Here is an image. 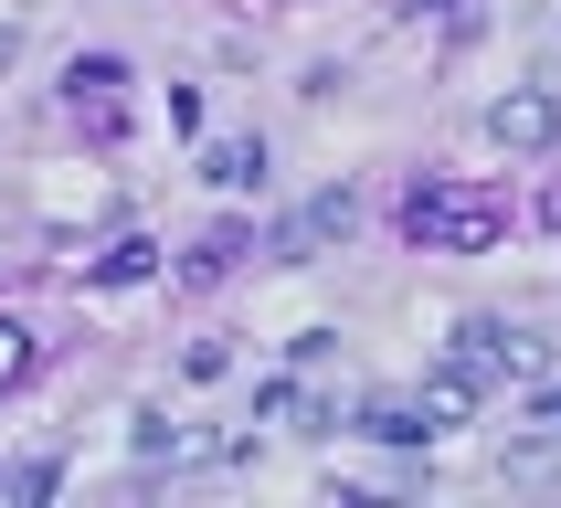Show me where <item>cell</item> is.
Masks as SVG:
<instances>
[{
    "label": "cell",
    "mask_w": 561,
    "mask_h": 508,
    "mask_svg": "<svg viewBox=\"0 0 561 508\" xmlns=\"http://www.w3.org/2000/svg\"><path fill=\"white\" fill-rule=\"evenodd\" d=\"M403 233L424 254H488L508 233V201H499V190H413V201H403Z\"/></svg>",
    "instance_id": "cell-1"
},
{
    "label": "cell",
    "mask_w": 561,
    "mask_h": 508,
    "mask_svg": "<svg viewBox=\"0 0 561 508\" xmlns=\"http://www.w3.org/2000/svg\"><path fill=\"white\" fill-rule=\"evenodd\" d=\"M456 360H477L488 381H551V349L519 339L508 318H467V328H456Z\"/></svg>",
    "instance_id": "cell-2"
},
{
    "label": "cell",
    "mask_w": 561,
    "mask_h": 508,
    "mask_svg": "<svg viewBox=\"0 0 561 508\" xmlns=\"http://www.w3.org/2000/svg\"><path fill=\"white\" fill-rule=\"evenodd\" d=\"M350 222H360V201H350V190H318V201H297V212L276 222V265H318V254L329 244H350Z\"/></svg>",
    "instance_id": "cell-3"
},
{
    "label": "cell",
    "mask_w": 561,
    "mask_h": 508,
    "mask_svg": "<svg viewBox=\"0 0 561 508\" xmlns=\"http://www.w3.org/2000/svg\"><path fill=\"white\" fill-rule=\"evenodd\" d=\"M488 138L519 149V159H551V149H561V95H551V85H508L499 106H488Z\"/></svg>",
    "instance_id": "cell-4"
},
{
    "label": "cell",
    "mask_w": 561,
    "mask_h": 508,
    "mask_svg": "<svg viewBox=\"0 0 561 508\" xmlns=\"http://www.w3.org/2000/svg\"><path fill=\"white\" fill-rule=\"evenodd\" d=\"M64 106H75L95 138H117V117H127V64L117 54H75V64H64Z\"/></svg>",
    "instance_id": "cell-5"
},
{
    "label": "cell",
    "mask_w": 561,
    "mask_h": 508,
    "mask_svg": "<svg viewBox=\"0 0 561 508\" xmlns=\"http://www.w3.org/2000/svg\"><path fill=\"white\" fill-rule=\"evenodd\" d=\"M254 424H286V435H340V413L318 403L308 381H254Z\"/></svg>",
    "instance_id": "cell-6"
},
{
    "label": "cell",
    "mask_w": 561,
    "mask_h": 508,
    "mask_svg": "<svg viewBox=\"0 0 561 508\" xmlns=\"http://www.w3.org/2000/svg\"><path fill=\"white\" fill-rule=\"evenodd\" d=\"M213 455H233V444L191 435V424H170V413H138V466H213Z\"/></svg>",
    "instance_id": "cell-7"
},
{
    "label": "cell",
    "mask_w": 561,
    "mask_h": 508,
    "mask_svg": "<svg viewBox=\"0 0 561 508\" xmlns=\"http://www.w3.org/2000/svg\"><path fill=\"white\" fill-rule=\"evenodd\" d=\"M499 476H519V487H561V435L540 424V435H508L499 444Z\"/></svg>",
    "instance_id": "cell-8"
},
{
    "label": "cell",
    "mask_w": 561,
    "mask_h": 508,
    "mask_svg": "<svg viewBox=\"0 0 561 508\" xmlns=\"http://www.w3.org/2000/svg\"><path fill=\"white\" fill-rule=\"evenodd\" d=\"M202 181L213 190H254L265 181V138H213V149H202Z\"/></svg>",
    "instance_id": "cell-9"
},
{
    "label": "cell",
    "mask_w": 561,
    "mask_h": 508,
    "mask_svg": "<svg viewBox=\"0 0 561 508\" xmlns=\"http://www.w3.org/2000/svg\"><path fill=\"white\" fill-rule=\"evenodd\" d=\"M360 435L371 444H435V424H424V403H392L381 392V403H360Z\"/></svg>",
    "instance_id": "cell-10"
},
{
    "label": "cell",
    "mask_w": 561,
    "mask_h": 508,
    "mask_svg": "<svg viewBox=\"0 0 561 508\" xmlns=\"http://www.w3.org/2000/svg\"><path fill=\"white\" fill-rule=\"evenodd\" d=\"M85 276H95V286H138V276H159V244H149V233H117Z\"/></svg>",
    "instance_id": "cell-11"
},
{
    "label": "cell",
    "mask_w": 561,
    "mask_h": 508,
    "mask_svg": "<svg viewBox=\"0 0 561 508\" xmlns=\"http://www.w3.org/2000/svg\"><path fill=\"white\" fill-rule=\"evenodd\" d=\"M233 254H244V222H222V233H202V244H191V276H222Z\"/></svg>",
    "instance_id": "cell-12"
},
{
    "label": "cell",
    "mask_w": 561,
    "mask_h": 508,
    "mask_svg": "<svg viewBox=\"0 0 561 508\" xmlns=\"http://www.w3.org/2000/svg\"><path fill=\"white\" fill-rule=\"evenodd\" d=\"M222 371H233V339H191L181 349V381H222Z\"/></svg>",
    "instance_id": "cell-13"
},
{
    "label": "cell",
    "mask_w": 561,
    "mask_h": 508,
    "mask_svg": "<svg viewBox=\"0 0 561 508\" xmlns=\"http://www.w3.org/2000/svg\"><path fill=\"white\" fill-rule=\"evenodd\" d=\"M22 371H32V328H22V318H0V392H11Z\"/></svg>",
    "instance_id": "cell-14"
},
{
    "label": "cell",
    "mask_w": 561,
    "mask_h": 508,
    "mask_svg": "<svg viewBox=\"0 0 561 508\" xmlns=\"http://www.w3.org/2000/svg\"><path fill=\"white\" fill-rule=\"evenodd\" d=\"M530 424H551V435H561V381H530Z\"/></svg>",
    "instance_id": "cell-15"
},
{
    "label": "cell",
    "mask_w": 561,
    "mask_h": 508,
    "mask_svg": "<svg viewBox=\"0 0 561 508\" xmlns=\"http://www.w3.org/2000/svg\"><path fill=\"white\" fill-rule=\"evenodd\" d=\"M11 54H22V22H0V64H11Z\"/></svg>",
    "instance_id": "cell-16"
}]
</instances>
